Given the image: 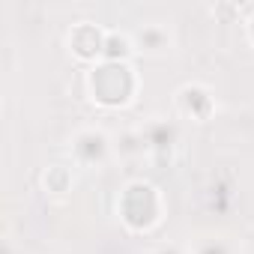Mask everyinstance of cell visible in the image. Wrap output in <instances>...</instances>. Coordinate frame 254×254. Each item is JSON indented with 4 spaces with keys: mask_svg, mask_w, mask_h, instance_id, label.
Here are the masks:
<instances>
[{
    "mask_svg": "<svg viewBox=\"0 0 254 254\" xmlns=\"http://www.w3.org/2000/svg\"><path fill=\"white\" fill-rule=\"evenodd\" d=\"M93 87L102 102H123L132 90V78L123 66H105L93 75Z\"/></svg>",
    "mask_w": 254,
    "mask_h": 254,
    "instance_id": "obj_1",
    "label": "cell"
},
{
    "mask_svg": "<svg viewBox=\"0 0 254 254\" xmlns=\"http://www.w3.org/2000/svg\"><path fill=\"white\" fill-rule=\"evenodd\" d=\"M123 209H126V218H129L135 227H141V224H147L153 218L156 197H153V191L147 186H135V189H129V194H126Z\"/></svg>",
    "mask_w": 254,
    "mask_h": 254,
    "instance_id": "obj_2",
    "label": "cell"
},
{
    "mask_svg": "<svg viewBox=\"0 0 254 254\" xmlns=\"http://www.w3.org/2000/svg\"><path fill=\"white\" fill-rule=\"evenodd\" d=\"M78 150L87 156V159H93V156H102V138H96V135H84L81 138V144H78Z\"/></svg>",
    "mask_w": 254,
    "mask_h": 254,
    "instance_id": "obj_3",
    "label": "cell"
},
{
    "mask_svg": "<svg viewBox=\"0 0 254 254\" xmlns=\"http://www.w3.org/2000/svg\"><path fill=\"white\" fill-rule=\"evenodd\" d=\"M105 48H108V57H123L126 54V42L123 39H108Z\"/></svg>",
    "mask_w": 254,
    "mask_h": 254,
    "instance_id": "obj_4",
    "label": "cell"
},
{
    "mask_svg": "<svg viewBox=\"0 0 254 254\" xmlns=\"http://www.w3.org/2000/svg\"><path fill=\"white\" fill-rule=\"evenodd\" d=\"M203 254H224V245H206Z\"/></svg>",
    "mask_w": 254,
    "mask_h": 254,
    "instance_id": "obj_5",
    "label": "cell"
}]
</instances>
